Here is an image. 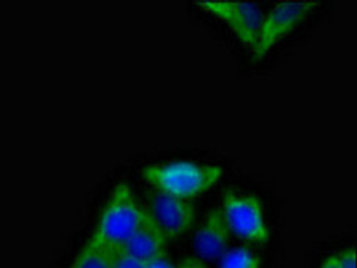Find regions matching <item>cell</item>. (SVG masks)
<instances>
[{
    "instance_id": "cell-1",
    "label": "cell",
    "mask_w": 357,
    "mask_h": 268,
    "mask_svg": "<svg viewBox=\"0 0 357 268\" xmlns=\"http://www.w3.org/2000/svg\"><path fill=\"white\" fill-rule=\"evenodd\" d=\"M146 213L133 190L126 184H117L106 201L92 240L109 253L125 249L130 235Z\"/></svg>"
},
{
    "instance_id": "cell-2",
    "label": "cell",
    "mask_w": 357,
    "mask_h": 268,
    "mask_svg": "<svg viewBox=\"0 0 357 268\" xmlns=\"http://www.w3.org/2000/svg\"><path fill=\"white\" fill-rule=\"evenodd\" d=\"M223 171L218 166H206L192 161H173L153 164L143 170L146 182L155 190L181 198H195L212 189Z\"/></svg>"
},
{
    "instance_id": "cell-3",
    "label": "cell",
    "mask_w": 357,
    "mask_h": 268,
    "mask_svg": "<svg viewBox=\"0 0 357 268\" xmlns=\"http://www.w3.org/2000/svg\"><path fill=\"white\" fill-rule=\"evenodd\" d=\"M222 212L230 232L253 243L269 240L271 231L266 221L264 207L259 197L227 190Z\"/></svg>"
},
{
    "instance_id": "cell-4",
    "label": "cell",
    "mask_w": 357,
    "mask_h": 268,
    "mask_svg": "<svg viewBox=\"0 0 357 268\" xmlns=\"http://www.w3.org/2000/svg\"><path fill=\"white\" fill-rule=\"evenodd\" d=\"M319 3L313 2H280L264 16L257 43L253 49L256 61L263 58L275 45L290 35Z\"/></svg>"
},
{
    "instance_id": "cell-5",
    "label": "cell",
    "mask_w": 357,
    "mask_h": 268,
    "mask_svg": "<svg viewBox=\"0 0 357 268\" xmlns=\"http://www.w3.org/2000/svg\"><path fill=\"white\" fill-rule=\"evenodd\" d=\"M200 9L223 20L243 45L255 49L263 23L261 9L252 2H195Z\"/></svg>"
},
{
    "instance_id": "cell-6",
    "label": "cell",
    "mask_w": 357,
    "mask_h": 268,
    "mask_svg": "<svg viewBox=\"0 0 357 268\" xmlns=\"http://www.w3.org/2000/svg\"><path fill=\"white\" fill-rule=\"evenodd\" d=\"M147 213L163 231L166 238H178L189 231L196 219L195 205L190 200L176 197L163 191L155 190L149 197Z\"/></svg>"
},
{
    "instance_id": "cell-7",
    "label": "cell",
    "mask_w": 357,
    "mask_h": 268,
    "mask_svg": "<svg viewBox=\"0 0 357 268\" xmlns=\"http://www.w3.org/2000/svg\"><path fill=\"white\" fill-rule=\"evenodd\" d=\"M230 230L225 220L222 207L209 212L195 238V249L200 260H220L229 250Z\"/></svg>"
},
{
    "instance_id": "cell-8",
    "label": "cell",
    "mask_w": 357,
    "mask_h": 268,
    "mask_svg": "<svg viewBox=\"0 0 357 268\" xmlns=\"http://www.w3.org/2000/svg\"><path fill=\"white\" fill-rule=\"evenodd\" d=\"M125 250L144 262H151L162 255H166L167 238L147 210L137 228L130 235Z\"/></svg>"
},
{
    "instance_id": "cell-9",
    "label": "cell",
    "mask_w": 357,
    "mask_h": 268,
    "mask_svg": "<svg viewBox=\"0 0 357 268\" xmlns=\"http://www.w3.org/2000/svg\"><path fill=\"white\" fill-rule=\"evenodd\" d=\"M70 268H112L110 253L92 238H89Z\"/></svg>"
},
{
    "instance_id": "cell-10",
    "label": "cell",
    "mask_w": 357,
    "mask_h": 268,
    "mask_svg": "<svg viewBox=\"0 0 357 268\" xmlns=\"http://www.w3.org/2000/svg\"><path fill=\"white\" fill-rule=\"evenodd\" d=\"M260 257L245 247L227 250L220 258V268H260Z\"/></svg>"
},
{
    "instance_id": "cell-11",
    "label": "cell",
    "mask_w": 357,
    "mask_h": 268,
    "mask_svg": "<svg viewBox=\"0 0 357 268\" xmlns=\"http://www.w3.org/2000/svg\"><path fill=\"white\" fill-rule=\"evenodd\" d=\"M112 268H147V262L133 257L125 249L110 253Z\"/></svg>"
},
{
    "instance_id": "cell-12",
    "label": "cell",
    "mask_w": 357,
    "mask_h": 268,
    "mask_svg": "<svg viewBox=\"0 0 357 268\" xmlns=\"http://www.w3.org/2000/svg\"><path fill=\"white\" fill-rule=\"evenodd\" d=\"M337 257L340 268H356V249L349 247L337 254Z\"/></svg>"
},
{
    "instance_id": "cell-13",
    "label": "cell",
    "mask_w": 357,
    "mask_h": 268,
    "mask_svg": "<svg viewBox=\"0 0 357 268\" xmlns=\"http://www.w3.org/2000/svg\"><path fill=\"white\" fill-rule=\"evenodd\" d=\"M176 268H206V265H204L203 260H200V258L186 257L185 260L178 262V265Z\"/></svg>"
},
{
    "instance_id": "cell-14",
    "label": "cell",
    "mask_w": 357,
    "mask_h": 268,
    "mask_svg": "<svg viewBox=\"0 0 357 268\" xmlns=\"http://www.w3.org/2000/svg\"><path fill=\"white\" fill-rule=\"evenodd\" d=\"M147 268H176L170 260L167 258V254L166 255H162L151 262H147Z\"/></svg>"
},
{
    "instance_id": "cell-15",
    "label": "cell",
    "mask_w": 357,
    "mask_h": 268,
    "mask_svg": "<svg viewBox=\"0 0 357 268\" xmlns=\"http://www.w3.org/2000/svg\"><path fill=\"white\" fill-rule=\"evenodd\" d=\"M321 268H340L337 254H333V255H331V257H327V258L323 261Z\"/></svg>"
}]
</instances>
